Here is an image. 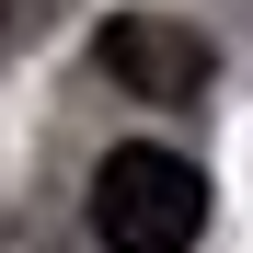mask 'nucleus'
Here are the masks:
<instances>
[{"label":"nucleus","mask_w":253,"mask_h":253,"mask_svg":"<svg viewBox=\"0 0 253 253\" xmlns=\"http://www.w3.org/2000/svg\"><path fill=\"white\" fill-rule=\"evenodd\" d=\"M92 230H104V253H196L207 242V173L161 138H126L92 161Z\"/></svg>","instance_id":"nucleus-1"},{"label":"nucleus","mask_w":253,"mask_h":253,"mask_svg":"<svg viewBox=\"0 0 253 253\" xmlns=\"http://www.w3.org/2000/svg\"><path fill=\"white\" fill-rule=\"evenodd\" d=\"M92 58H104V81H126L138 104H207V81H219V46H207L196 23H173V12H115Z\"/></svg>","instance_id":"nucleus-2"},{"label":"nucleus","mask_w":253,"mask_h":253,"mask_svg":"<svg viewBox=\"0 0 253 253\" xmlns=\"http://www.w3.org/2000/svg\"><path fill=\"white\" fill-rule=\"evenodd\" d=\"M0 35H35V0H0Z\"/></svg>","instance_id":"nucleus-3"}]
</instances>
